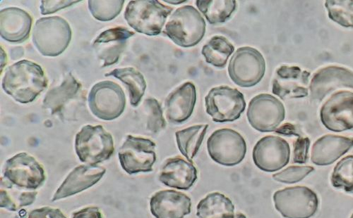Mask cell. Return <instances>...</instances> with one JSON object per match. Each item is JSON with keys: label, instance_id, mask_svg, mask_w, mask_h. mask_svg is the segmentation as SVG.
Returning <instances> with one entry per match:
<instances>
[{"label": "cell", "instance_id": "cell-1", "mask_svg": "<svg viewBox=\"0 0 353 218\" xmlns=\"http://www.w3.org/2000/svg\"><path fill=\"white\" fill-rule=\"evenodd\" d=\"M8 95L21 104L34 102L48 86V79L41 66L28 60L17 62L8 67L3 79Z\"/></svg>", "mask_w": 353, "mask_h": 218}, {"label": "cell", "instance_id": "cell-2", "mask_svg": "<svg viewBox=\"0 0 353 218\" xmlns=\"http://www.w3.org/2000/svg\"><path fill=\"white\" fill-rule=\"evenodd\" d=\"M205 29L207 24L201 13L195 8L185 6L172 13L163 32L176 45L188 48L202 41Z\"/></svg>", "mask_w": 353, "mask_h": 218}, {"label": "cell", "instance_id": "cell-3", "mask_svg": "<svg viewBox=\"0 0 353 218\" xmlns=\"http://www.w3.org/2000/svg\"><path fill=\"white\" fill-rule=\"evenodd\" d=\"M173 10L158 0L131 1L126 8L125 18L137 32L156 36L162 32L166 20Z\"/></svg>", "mask_w": 353, "mask_h": 218}, {"label": "cell", "instance_id": "cell-4", "mask_svg": "<svg viewBox=\"0 0 353 218\" xmlns=\"http://www.w3.org/2000/svg\"><path fill=\"white\" fill-rule=\"evenodd\" d=\"M33 42L41 54L57 56L63 54L72 40L68 22L60 17L39 19L33 30Z\"/></svg>", "mask_w": 353, "mask_h": 218}, {"label": "cell", "instance_id": "cell-5", "mask_svg": "<svg viewBox=\"0 0 353 218\" xmlns=\"http://www.w3.org/2000/svg\"><path fill=\"white\" fill-rule=\"evenodd\" d=\"M4 188H12L13 186L29 190H36L46 180L43 166L26 153H20L8 160L3 167Z\"/></svg>", "mask_w": 353, "mask_h": 218}, {"label": "cell", "instance_id": "cell-6", "mask_svg": "<svg viewBox=\"0 0 353 218\" xmlns=\"http://www.w3.org/2000/svg\"><path fill=\"white\" fill-rule=\"evenodd\" d=\"M112 135L102 126L84 127L75 140V151L79 160L90 165H97L108 160L114 153Z\"/></svg>", "mask_w": 353, "mask_h": 218}, {"label": "cell", "instance_id": "cell-7", "mask_svg": "<svg viewBox=\"0 0 353 218\" xmlns=\"http://www.w3.org/2000/svg\"><path fill=\"white\" fill-rule=\"evenodd\" d=\"M266 61L262 54L251 47L239 48L232 55L228 74L233 83L241 87H252L263 79Z\"/></svg>", "mask_w": 353, "mask_h": 218}, {"label": "cell", "instance_id": "cell-8", "mask_svg": "<svg viewBox=\"0 0 353 218\" xmlns=\"http://www.w3.org/2000/svg\"><path fill=\"white\" fill-rule=\"evenodd\" d=\"M207 113L214 122H233L241 118L246 108L244 95L228 86L212 88L205 98Z\"/></svg>", "mask_w": 353, "mask_h": 218}, {"label": "cell", "instance_id": "cell-9", "mask_svg": "<svg viewBox=\"0 0 353 218\" xmlns=\"http://www.w3.org/2000/svg\"><path fill=\"white\" fill-rule=\"evenodd\" d=\"M208 149L210 157L217 164L232 167L240 164L247 153L244 138L232 129L216 131L208 139Z\"/></svg>", "mask_w": 353, "mask_h": 218}, {"label": "cell", "instance_id": "cell-10", "mask_svg": "<svg viewBox=\"0 0 353 218\" xmlns=\"http://www.w3.org/2000/svg\"><path fill=\"white\" fill-rule=\"evenodd\" d=\"M276 209L285 218H310L319 207L316 193L307 186H292L274 195Z\"/></svg>", "mask_w": 353, "mask_h": 218}, {"label": "cell", "instance_id": "cell-11", "mask_svg": "<svg viewBox=\"0 0 353 218\" xmlns=\"http://www.w3.org/2000/svg\"><path fill=\"white\" fill-rule=\"evenodd\" d=\"M88 105L97 118L112 120L124 112L126 97L119 85L112 81H102L92 87L88 96Z\"/></svg>", "mask_w": 353, "mask_h": 218}, {"label": "cell", "instance_id": "cell-12", "mask_svg": "<svg viewBox=\"0 0 353 218\" xmlns=\"http://www.w3.org/2000/svg\"><path fill=\"white\" fill-rule=\"evenodd\" d=\"M157 144L150 139L128 135L119 153L121 165L129 175L153 171Z\"/></svg>", "mask_w": 353, "mask_h": 218}, {"label": "cell", "instance_id": "cell-13", "mask_svg": "<svg viewBox=\"0 0 353 218\" xmlns=\"http://www.w3.org/2000/svg\"><path fill=\"white\" fill-rule=\"evenodd\" d=\"M247 116L254 130L261 133L275 132L285 120V109L274 96L260 94L250 101Z\"/></svg>", "mask_w": 353, "mask_h": 218}, {"label": "cell", "instance_id": "cell-14", "mask_svg": "<svg viewBox=\"0 0 353 218\" xmlns=\"http://www.w3.org/2000/svg\"><path fill=\"white\" fill-rule=\"evenodd\" d=\"M320 118L329 131L341 133L353 129V92L340 91L323 104Z\"/></svg>", "mask_w": 353, "mask_h": 218}, {"label": "cell", "instance_id": "cell-15", "mask_svg": "<svg viewBox=\"0 0 353 218\" xmlns=\"http://www.w3.org/2000/svg\"><path fill=\"white\" fill-rule=\"evenodd\" d=\"M252 158L256 166L264 172L274 173L287 166L290 159V147L276 136L261 138L254 146Z\"/></svg>", "mask_w": 353, "mask_h": 218}, {"label": "cell", "instance_id": "cell-16", "mask_svg": "<svg viewBox=\"0 0 353 218\" xmlns=\"http://www.w3.org/2000/svg\"><path fill=\"white\" fill-rule=\"evenodd\" d=\"M310 73L298 67L281 66L276 72L272 92L283 100L308 96Z\"/></svg>", "mask_w": 353, "mask_h": 218}, {"label": "cell", "instance_id": "cell-17", "mask_svg": "<svg viewBox=\"0 0 353 218\" xmlns=\"http://www.w3.org/2000/svg\"><path fill=\"white\" fill-rule=\"evenodd\" d=\"M341 88L353 89V72L336 66L323 68L314 74L311 80V98L321 102L332 91Z\"/></svg>", "mask_w": 353, "mask_h": 218}, {"label": "cell", "instance_id": "cell-18", "mask_svg": "<svg viewBox=\"0 0 353 218\" xmlns=\"http://www.w3.org/2000/svg\"><path fill=\"white\" fill-rule=\"evenodd\" d=\"M106 170L97 165H83L74 168L68 176L52 199L61 200L79 194L96 184L105 174Z\"/></svg>", "mask_w": 353, "mask_h": 218}, {"label": "cell", "instance_id": "cell-19", "mask_svg": "<svg viewBox=\"0 0 353 218\" xmlns=\"http://www.w3.org/2000/svg\"><path fill=\"white\" fill-rule=\"evenodd\" d=\"M196 102V90L192 82L176 88L165 102V111L169 122L183 123L192 116Z\"/></svg>", "mask_w": 353, "mask_h": 218}, {"label": "cell", "instance_id": "cell-20", "mask_svg": "<svg viewBox=\"0 0 353 218\" xmlns=\"http://www.w3.org/2000/svg\"><path fill=\"white\" fill-rule=\"evenodd\" d=\"M192 200L185 194L163 190L151 199L150 209L156 218H184L191 213Z\"/></svg>", "mask_w": 353, "mask_h": 218}, {"label": "cell", "instance_id": "cell-21", "mask_svg": "<svg viewBox=\"0 0 353 218\" xmlns=\"http://www.w3.org/2000/svg\"><path fill=\"white\" fill-rule=\"evenodd\" d=\"M128 28L117 27L104 31L94 41V47L100 59L104 61L103 67L113 65L119 61L126 41L134 36Z\"/></svg>", "mask_w": 353, "mask_h": 218}, {"label": "cell", "instance_id": "cell-22", "mask_svg": "<svg viewBox=\"0 0 353 218\" xmlns=\"http://www.w3.org/2000/svg\"><path fill=\"white\" fill-rule=\"evenodd\" d=\"M32 18L24 10L9 8L0 12V34L12 43H21L30 36Z\"/></svg>", "mask_w": 353, "mask_h": 218}, {"label": "cell", "instance_id": "cell-23", "mask_svg": "<svg viewBox=\"0 0 353 218\" xmlns=\"http://www.w3.org/2000/svg\"><path fill=\"white\" fill-rule=\"evenodd\" d=\"M197 177V170L192 163L175 157L165 162L159 180L169 188L187 191L192 188Z\"/></svg>", "mask_w": 353, "mask_h": 218}, {"label": "cell", "instance_id": "cell-24", "mask_svg": "<svg viewBox=\"0 0 353 218\" xmlns=\"http://www.w3.org/2000/svg\"><path fill=\"white\" fill-rule=\"evenodd\" d=\"M353 147V138L327 135L316 141L312 149V162L319 166H330Z\"/></svg>", "mask_w": 353, "mask_h": 218}, {"label": "cell", "instance_id": "cell-25", "mask_svg": "<svg viewBox=\"0 0 353 218\" xmlns=\"http://www.w3.org/2000/svg\"><path fill=\"white\" fill-rule=\"evenodd\" d=\"M81 86L72 74H69L60 86L47 92L43 107L50 109L52 114L61 111L68 102L76 97Z\"/></svg>", "mask_w": 353, "mask_h": 218}, {"label": "cell", "instance_id": "cell-26", "mask_svg": "<svg viewBox=\"0 0 353 218\" xmlns=\"http://www.w3.org/2000/svg\"><path fill=\"white\" fill-rule=\"evenodd\" d=\"M199 218H235L234 206L225 195L214 193L201 200L196 207Z\"/></svg>", "mask_w": 353, "mask_h": 218}, {"label": "cell", "instance_id": "cell-27", "mask_svg": "<svg viewBox=\"0 0 353 218\" xmlns=\"http://www.w3.org/2000/svg\"><path fill=\"white\" fill-rule=\"evenodd\" d=\"M208 129L209 124H197V126L176 132L178 147L189 162L192 163Z\"/></svg>", "mask_w": 353, "mask_h": 218}, {"label": "cell", "instance_id": "cell-28", "mask_svg": "<svg viewBox=\"0 0 353 218\" xmlns=\"http://www.w3.org/2000/svg\"><path fill=\"white\" fill-rule=\"evenodd\" d=\"M199 10L213 25L226 22L236 10L237 2L234 0H197Z\"/></svg>", "mask_w": 353, "mask_h": 218}, {"label": "cell", "instance_id": "cell-29", "mask_svg": "<svg viewBox=\"0 0 353 218\" xmlns=\"http://www.w3.org/2000/svg\"><path fill=\"white\" fill-rule=\"evenodd\" d=\"M234 52V45L225 37L216 36L203 47L201 54L208 64L222 69Z\"/></svg>", "mask_w": 353, "mask_h": 218}, {"label": "cell", "instance_id": "cell-30", "mask_svg": "<svg viewBox=\"0 0 353 218\" xmlns=\"http://www.w3.org/2000/svg\"><path fill=\"white\" fill-rule=\"evenodd\" d=\"M105 76H113L128 85L130 104L132 107H137L146 89V83L143 76L135 69L132 67L114 69Z\"/></svg>", "mask_w": 353, "mask_h": 218}, {"label": "cell", "instance_id": "cell-31", "mask_svg": "<svg viewBox=\"0 0 353 218\" xmlns=\"http://www.w3.org/2000/svg\"><path fill=\"white\" fill-rule=\"evenodd\" d=\"M331 180L335 188L347 193L353 192V155H347L337 164Z\"/></svg>", "mask_w": 353, "mask_h": 218}, {"label": "cell", "instance_id": "cell-32", "mask_svg": "<svg viewBox=\"0 0 353 218\" xmlns=\"http://www.w3.org/2000/svg\"><path fill=\"white\" fill-rule=\"evenodd\" d=\"M329 17L345 28H353V0H328Z\"/></svg>", "mask_w": 353, "mask_h": 218}, {"label": "cell", "instance_id": "cell-33", "mask_svg": "<svg viewBox=\"0 0 353 218\" xmlns=\"http://www.w3.org/2000/svg\"><path fill=\"white\" fill-rule=\"evenodd\" d=\"M125 1H90L88 8L97 20L109 21L121 12Z\"/></svg>", "mask_w": 353, "mask_h": 218}, {"label": "cell", "instance_id": "cell-34", "mask_svg": "<svg viewBox=\"0 0 353 218\" xmlns=\"http://www.w3.org/2000/svg\"><path fill=\"white\" fill-rule=\"evenodd\" d=\"M143 106L147 111V129L156 134L164 130L166 121L160 103L154 98L146 99Z\"/></svg>", "mask_w": 353, "mask_h": 218}, {"label": "cell", "instance_id": "cell-35", "mask_svg": "<svg viewBox=\"0 0 353 218\" xmlns=\"http://www.w3.org/2000/svg\"><path fill=\"white\" fill-rule=\"evenodd\" d=\"M314 171L312 166H290L273 175L274 180L285 184H295L304 179Z\"/></svg>", "mask_w": 353, "mask_h": 218}, {"label": "cell", "instance_id": "cell-36", "mask_svg": "<svg viewBox=\"0 0 353 218\" xmlns=\"http://www.w3.org/2000/svg\"><path fill=\"white\" fill-rule=\"evenodd\" d=\"M310 140L308 138L299 137L293 144V163L306 164L308 160V152Z\"/></svg>", "mask_w": 353, "mask_h": 218}, {"label": "cell", "instance_id": "cell-37", "mask_svg": "<svg viewBox=\"0 0 353 218\" xmlns=\"http://www.w3.org/2000/svg\"><path fill=\"white\" fill-rule=\"evenodd\" d=\"M79 2L80 1H41V14L43 15L53 14Z\"/></svg>", "mask_w": 353, "mask_h": 218}, {"label": "cell", "instance_id": "cell-38", "mask_svg": "<svg viewBox=\"0 0 353 218\" xmlns=\"http://www.w3.org/2000/svg\"><path fill=\"white\" fill-rule=\"evenodd\" d=\"M28 218H67L60 209L44 207L36 209L28 215Z\"/></svg>", "mask_w": 353, "mask_h": 218}, {"label": "cell", "instance_id": "cell-39", "mask_svg": "<svg viewBox=\"0 0 353 218\" xmlns=\"http://www.w3.org/2000/svg\"><path fill=\"white\" fill-rule=\"evenodd\" d=\"M72 218H103V216L98 207L92 206L73 213Z\"/></svg>", "mask_w": 353, "mask_h": 218}, {"label": "cell", "instance_id": "cell-40", "mask_svg": "<svg viewBox=\"0 0 353 218\" xmlns=\"http://www.w3.org/2000/svg\"><path fill=\"white\" fill-rule=\"evenodd\" d=\"M275 132L285 136H301L298 133L297 129L293 124L289 123L284 124L283 127L278 129Z\"/></svg>", "mask_w": 353, "mask_h": 218}, {"label": "cell", "instance_id": "cell-41", "mask_svg": "<svg viewBox=\"0 0 353 218\" xmlns=\"http://www.w3.org/2000/svg\"><path fill=\"white\" fill-rule=\"evenodd\" d=\"M164 2L166 3H170V4L176 6V5H180V4L184 3L186 1H164Z\"/></svg>", "mask_w": 353, "mask_h": 218}, {"label": "cell", "instance_id": "cell-42", "mask_svg": "<svg viewBox=\"0 0 353 218\" xmlns=\"http://www.w3.org/2000/svg\"><path fill=\"white\" fill-rule=\"evenodd\" d=\"M235 218H247V217L242 212H239L235 215Z\"/></svg>", "mask_w": 353, "mask_h": 218}, {"label": "cell", "instance_id": "cell-43", "mask_svg": "<svg viewBox=\"0 0 353 218\" xmlns=\"http://www.w3.org/2000/svg\"><path fill=\"white\" fill-rule=\"evenodd\" d=\"M350 218H353V213H352V215H351Z\"/></svg>", "mask_w": 353, "mask_h": 218}, {"label": "cell", "instance_id": "cell-44", "mask_svg": "<svg viewBox=\"0 0 353 218\" xmlns=\"http://www.w3.org/2000/svg\"><path fill=\"white\" fill-rule=\"evenodd\" d=\"M351 194H353V192Z\"/></svg>", "mask_w": 353, "mask_h": 218}]
</instances>
